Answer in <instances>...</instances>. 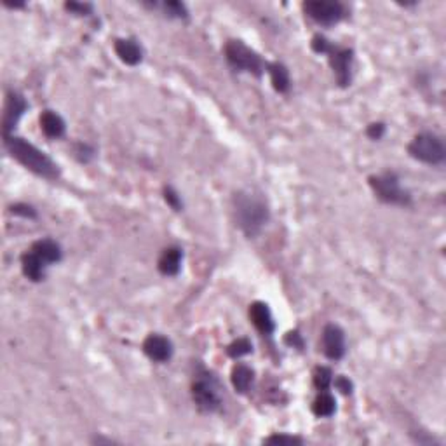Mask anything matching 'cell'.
I'll return each mask as SVG.
<instances>
[{
	"label": "cell",
	"instance_id": "6da1fadb",
	"mask_svg": "<svg viewBox=\"0 0 446 446\" xmlns=\"http://www.w3.org/2000/svg\"><path fill=\"white\" fill-rule=\"evenodd\" d=\"M235 223L246 237L253 239L263 230L270 218V209L265 197L253 190H239L232 199Z\"/></svg>",
	"mask_w": 446,
	"mask_h": 446
},
{
	"label": "cell",
	"instance_id": "7a4b0ae2",
	"mask_svg": "<svg viewBox=\"0 0 446 446\" xmlns=\"http://www.w3.org/2000/svg\"><path fill=\"white\" fill-rule=\"evenodd\" d=\"M4 144H6L7 152L11 153L13 159H16L21 166L27 167L28 171L35 173L37 176L46 178V180H58L60 174H62L60 166L48 153L42 152L41 148H37L25 138L11 134V137L4 138Z\"/></svg>",
	"mask_w": 446,
	"mask_h": 446
},
{
	"label": "cell",
	"instance_id": "3957f363",
	"mask_svg": "<svg viewBox=\"0 0 446 446\" xmlns=\"http://www.w3.org/2000/svg\"><path fill=\"white\" fill-rule=\"evenodd\" d=\"M192 398L201 412H218L223 405V394L218 378L209 372L197 373V377L192 382Z\"/></svg>",
	"mask_w": 446,
	"mask_h": 446
},
{
	"label": "cell",
	"instance_id": "277c9868",
	"mask_svg": "<svg viewBox=\"0 0 446 446\" xmlns=\"http://www.w3.org/2000/svg\"><path fill=\"white\" fill-rule=\"evenodd\" d=\"M370 187L377 195L378 201L392 206H410L412 204V194L401 185V180L392 171L373 174L368 178Z\"/></svg>",
	"mask_w": 446,
	"mask_h": 446
},
{
	"label": "cell",
	"instance_id": "5b68a950",
	"mask_svg": "<svg viewBox=\"0 0 446 446\" xmlns=\"http://www.w3.org/2000/svg\"><path fill=\"white\" fill-rule=\"evenodd\" d=\"M225 58H227L228 65L237 72L251 74L255 77H260L267 69V63L263 62L262 56L251 48L244 44L242 41H228L225 44Z\"/></svg>",
	"mask_w": 446,
	"mask_h": 446
},
{
	"label": "cell",
	"instance_id": "8992f818",
	"mask_svg": "<svg viewBox=\"0 0 446 446\" xmlns=\"http://www.w3.org/2000/svg\"><path fill=\"white\" fill-rule=\"evenodd\" d=\"M410 157L429 166H441L446 159V148L443 140L434 133L417 134L408 145Z\"/></svg>",
	"mask_w": 446,
	"mask_h": 446
},
{
	"label": "cell",
	"instance_id": "52a82bcc",
	"mask_svg": "<svg viewBox=\"0 0 446 446\" xmlns=\"http://www.w3.org/2000/svg\"><path fill=\"white\" fill-rule=\"evenodd\" d=\"M303 11L310 20L323 27H333L347 18V7L337 0H310L303 4Z\"/></svg>",
	"mask_w": 446,
	"mask_h": 446
},
{
	"label": "cell",
	"instance_id": "ba28073f",
	"mask_svg": "<svg viewBox=\"0 0 446 446\" xmlns=\"http://www.w3.org/2000/svg\"><path fill=\"white\" fill-rule=\"evenodd\" d=\"M328 56L331 70H333L337 84L340 88H347L352 82V63H354V51L349 48H340L335 46L333 42L330 44L328 51L324 53Z\"/></svg>",
	"mask_w": 446,
	"mask_h": 446
},
{
	"label": "cell",
	"instance_id": "9c48e42d",
	"mask_svg": "<svg viewBox=\"0 0 446 446\" xmlns=\"http://www.w3.org/2000/svg\"><path fill=\"white\" fill-rule=\"evenodd\" d=\"M28 110V103L23 96L18 91H9L6 98V105H4V116H2V133L4 138L11 137L16 124L23 117V113Z\"/></svg>",
	"mask_w": 446,
	"mask_h": 446
},
{
	"label": "cell",
	"instance_id": "30bf717a",
	"mask_svg": "<svg viewBox=\"0 0 446 446\" xmlns=\"http://www.w3.org/2000/svg\"><path fill=\"white\" fill-rule=\"evenodd\" d=\"M323 352L331 361H340L347 352L345 331L338 324H326L323 330Z\"/></svg>",
	"mask_w": 446,
	"mask_h": 446
},
{
	"label": "cell",
	"instance_id": "8fae6325",
	"mask_svg": "<svg viewBox=\"0 0 446 446\" xmlns=\"http://www.w3.org/2000/svg\"><path fill=\"white\" fill-rule=\"evenodd\" d=\"M144 352L155 363H167L173 358V342L159 333H152L145 338Z\"/></svg>",
	"mask_w": 446,
	"mask_h": 446
},
{
	"label": "cell",
	"instance_id": "7c38bea8",
	"mask_svg": "<svg viewBox=\"0 0 446 446\" xmlns=\"http://www.w3.org/2000/svg\"><path fill=\"white\" fill-rule=\"evenodd\" d=\"M249 319L263 337H272V333L276 331V321L270 312V307L265 302H253L249 305Z\"/></svg>",
	"mask_w": 446,
	"mask_h": 446
},
{
	"label": "cell",
	"instance_id": "4fadbf2b",
	"mask_svg": "<svg viewBox=\"0 0 446 446\" xmlns=\"http://www.w3.org/2000/svg\"><path fill=\"white\" fill-rule=\"evenodd\" d=\"M113 51L120 62L130 67H137L144 60V48L137 39H117L113 42Z\"/></svg>",
	"mask_w": 446,
	"mask_h": 446
},
{
	"label": "cell",
	"instance_id": "5bb4252c",
	"mask_svg": "<svg viewBox=\"0 0 446 446\" xmlns=\"http://www.w3.org/2000/svg\"><path fill=\"white\" fill-rule=\"evenodd\" d=\"M181 263H183V249L178 248V246H169V248H166L160 253L157 269H159L162 276L174 277L180 274Z\"/></svg>",
	"mask_w": 446,
	"mask_h": 446
},
{
	"label": "cell",
	"instance_id": "9a60e30c",
	"mask_svg": "<svg viewBox=\"0 0 446 446\" xmlns=\"http://www.w3.org/2000/svg\"><path fill=\"white\" fill-rule=\"evenodd\" d=\"M32 251L46 263V265H53V263H58L62 262L63 258V249L60 246V242H56L55 239H39L32 244Z\"/></svg>",
	"mask_w": 446,
	"mask_h": 446
},
{
	"label": "cell",
	"instance_id": "2e32d148",
	"mask_svg": "<svg viewBox=\"0 0 446 446\" xmlns=\"http://www.w3.org/2000/svg\"><path fill=\"white\" fill-rule=\"evenodd\" d=\"M21 270H23V276L30 279L32 283H41L46 279L48 265L32 249H28L21 255Z\"/></svg>",
	"mask_w": 446,
	"mask_h": 446
},
{
	"label": "cell",
	"instance_id": "e0dca14e",
	"mask_svg": "<svg viewBox=\"0 0 446 446\" xmlns=\"http://www.w3.org/2000/svg\"><path fill=\"white\" fill-rule=\"evenodd\" d=\"M41 130L51 140H58V138L65 137L67 123L55 110H44L41 113Z\"/></svg>",
	"mask_w": 446,
	"mask_h": 446
},
{
	"label": "cell",
	"instance_id": "ac0fdd59",
	"mask_svg": "<svg viewBox=\"0 0 446 446\" xmlns=\"http://www.w3.org/2000/svg\"><path fill=\"white\" fill-rule=\"evenodd\" d=\"M230 382L232 385H234L235 392H239V394H248L249 389L255 384V370H253L251 366L244 365V363H237V365L232 368Z\"/></svg>",
	"mask_w": 446,
	"mask_h": 446
},
{
	"label": "cell",
	"instance_id": "d6986e66",
	"mask_svg": "<svg viewBox=\"0 0 446 446\" xmlns=\"http://www.w3.org/2000/svg\"><path fill=\"white\" fill-rule=\"evenodd\" d=\"M267 72L270 75V82H272L274 89L277 92H288L291 88V77L290 70L286 65L279 62L267 63Z\"/></svg>",
	"mask_w": 446,
	"mask_h": 446
},
{
	"label": "cell",
	"instance_id": "ffe728a7",
	"mask_svg": "<svg viewBox=\"0 0 446 446\" xmlns=\"http://www.w3.org/2000/svg\"><path fill=\"white\" fill-rule=\"evenodd\" d=\"M337 412V399L328 391H319L317 398L312 403V413L319 419H330Z\"/></svg>",
	"mask_w": 446,
	"mask_h": 446
},
{
	"label": "cell",
	"instance_id": "44dd1931",
	"mask_svg": "<svg viewBox=\"0 0 446 446\" xmlns=\"http://www.w3.org/2000/svg\"><path fill=\"white\" fill-rule=\"evenodd\" d=\"M312 380L314 387H316L317 391H328V389L331 387V384H333V372H331L328 366H317V368L314 370Z\"/></svg>",
	"mask_w": 446,
	"mask_h": 446
},
{
	"label": "cell",
	"instance_id": "7402d4cb",
	"mask_svg": "<svg viewBox=\"0 0 446 446\" xmlns=\"http://www.w3.org/2000/svg\"><path fill=\"white\" fill-rule=\"evenodd\" d=\"M253 352V344L249 338H237V340L232 342L227 347V354L230 356L232 359H239L242 356H248Z\"/></svg>",
	"mask_w": 446,
	"mask_h": 446
},
{
	"label": "cell",
	"instance_id": "603a6c76",
	"mask_svg": "<svg viewBox=\"0 0 446 446\" xmlns=\"http://www.w3.org/2000/svg\"><path fill=\"white\" fill-rule=\"evenodd\" d=\"M263 445L300 446V445H303V440L300 436H291V434H272V436H269L263 440Z\"/></svg>",
	"mask_w": 446,
	"mask_h": 446
},
{
	"label": "cell",
	"instance_id": "cb8c5ba5",
	"mask_svg": "<svg viewBox=\"0 0 446 446\" xmlns=\"http://www.w3.org/2000/svg\"><path fill=\"white\" fill-rule=\"evenodd\" d=\"M162 9L164 13H166V16L169 18H176V20H187L188 18L187 7H185V4L181 2H174V0H171V2L162 4Z\"/></svg>",
	"mask_w": 446,
	"mask_h": 446
},
{
	"label": "cell",
	"instance_id": "d4e9b609",
	"mask_svg": "<svg viewBox=\"0 0 446 446\" xmlns=\"http://www.w3.org/2000/svg\"><path fill=\"white\" fill-rule=\"evenodd\" d=\"M9 211L13 215L21 216V218H28V220H34L37 218V209L30 204H23V202H18V204H13L9 208Z\"/></svg>",
	"mask_w": 446,
	"mask_h": 446
},
{
	"label": "cell",
	"instance_id": "484cf974",
	"mask_svg": "<svg viewBox=\"0 0 446 446\" xmlns=\"http://www.w3.org/2000/svg\"><path fill=\"white\" fill-rule=\"evenodd\" d=\"M164 201H166L174 211H181V209H183V201H181L180 194H178L173 187H164Z\"/></svg>",
	"mask_w": 446,
	"mask_h": 446
},
{
	"label": "cell",
	"instance_id": "4316f807",
	"mask_svg": "<svg viewBox=\"0 0 446 446\" xmlns=\"http://www.w3.org/2000/svg\"><path fill=\"white\" fill-rule=\"evenodd\" d=\"M65 9L70 11L77 16H89L92 13V4H82V2H67Z\"/></svg>",
	"mask_w": 446,
	"mask_h": 446
},
{
	"label": "cell",
	"instance_id": "83f0119b",
	"mask_svg": "<svg viewBox=\"0 0 446 446\" xmlns=\"http://www.w3.org/2000/svg\"><path fill=\"white\" fill-rule=\"evenodd\" d=\"M284 344H286L288 347L298 349V351H303V347H305V342H303V337L300 335L298 330L288 331L286 337H284Z\"/></svg>",
	"mask_w": 446,
	"mask_h": 446
},
{
	"label": "cell",
	"instance_id": "f1b7e54d",
	"mask_svg": "<svg viewBox=\"0 0 446 446\" xmlns=\"http://www.w3.org/2000/svg\"><path fill=\"white\" fill-rule=\"evenodd\" d=\"M331 385H335V389L340 391L342 394H352V391H354V384H352L347 377H344V375H340V377H333V384Z\"/></svg>",
	"mask_w": 446,
	"mask_h": 446
},
{
	"label": "cell",
	"instance_id": "f546056e",
	"mask_svg": "<svg viewBox=\"0 0 446 446\" xmlns=\"http://www.w3.org/2000/svg\"><path fill=\"white\" fill-rule=\"evenodd\" d=\"M385 131H387V127H385L384 123H373L370 124L368 127H366V137L370 138V140H382L385 134Z\"/></svg>",
	"mask_w": 446,
	"mask_h": 446
},
{
	"label": "cell",
	"instance_id": "4dcf8cb0",
	"mask_svg": "<svg viewBox=\"0 0 446 446\" xmlns=\"http://www.w3.org/2000/svg\"><path fill=\"white\" fill-rule=\"evenodd\" d=\"M95 148L89 147V145L85 144H78L77 147H75V155H77V159L81 160V162H89V160L95 157Z\"/></svg>",
	"mask_w": 446,
	"mask_h": 446
}]
</instances>
